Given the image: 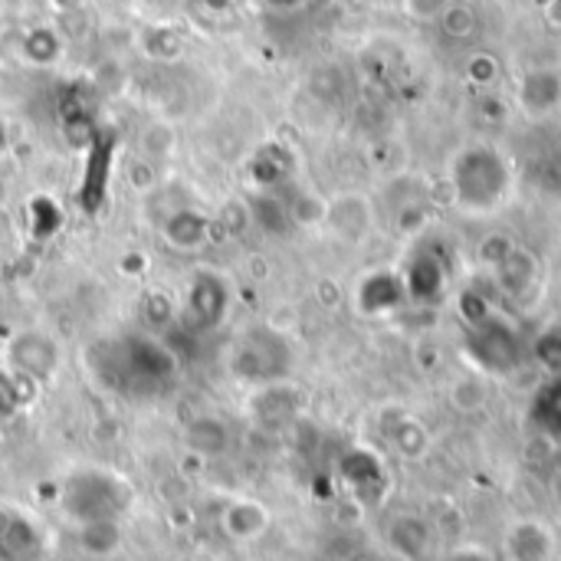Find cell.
<instances>
[{"mask_svg":"<svg viewBox=\"0 0 561 561\" xmlns=\"http://www.w3.org/2000/svg\"><path fill=\"white\" fill-rule=\"evenodd\" d=\"M450 204L467 217H490L506 207L516 187L513 161L486 141L463 145L447 171Z\"/></svg>","mask_w":561,"mask_h":561,"instance_id":"cell-1","label":"cell"},{"mask_svg":"<svg viewBox=\"0 0 561 561\" xmlns=\"http://www.w3.org/2000/svg\"><path fill=\"white\" fill-rule=\"evenodd\" d=\"M99 365H102V381H108L115 391H131V394L164 391L178 375V358L154 335H131L108 345L105 362Z\"/></svg>","mask_w":561,"mask_h":561,"instance_id":"cell-2","label":"cell"},{"mask_svg":"<svg viewBox=\"0 0 561 561\" xmlns=\"http://www.w3.org/2000/svg\"><path fill=\"white\" fill-rule=\"evenodd\" d=\"M59 506L66 513V519L72 526L82 523H102V519H118L128 513L131 506V486L115 477L112 470H99V467H85L76 470L59 493Z\"/></svg>","mask_w":561,"mask_h":561,"instance_id":"cell-3","label":"cell"},{"mask_svg":"<svg viewBox=\"0 0 561 561\" xmlns=\"http://www.w3.org/2000/svg\"><path fill=\"white\" fill-rule=\"evenodd\" d=\"M463 358L483 375V378H506L523 368L526 345L513 319L490 309L477 322H467L463 329Z\"/></svg>","mask_w":561,"mask_h":561,"instance_id":"cell-4","label":"cell"},{"mask_svg":"<svg viewBox=\"0 0 561 561\" xmlns=\"http://www.w3.org/2000/svg\"><path fill=\"white\" fill-rule=\"evenodd\" d=\"M289 365H293V352L286 339L270 329L247 332V339L233 348V375L263 388L286 378Z\"/></svg>","mask_w":561,"mask_h":561,"instance_id":"cell-5","label":"cell"},{"mask_svg":"<svg viewBox=\"0 0 561 561\" xmlns=\"http://www.w3.org/2000/svg\"><path fill=\"white\" fill-rule=\"evenodd\" d=\"M46 549L39 523L13 503H0V561H39Z\"/></svg>","mask_w":561,"mask_h":561,"instance_id":"cell-6","label":"cell"},{"mask_svg":"<svg viewBox=\"0 0 561 561\" xmlns=\"http://www.w3.org/2000/svg\"><path fill=\"white\" fill-rule=\"evenodd\" d=\"M401 279L408 289V302L431 306V302H440V296L447 293L450 270H447V260L440 256L437 247H421L408 260V270L401 273Z\"/></svg>","mask_w":561,"mask_h":561,"instance_id":"cell-7","label":"cell"},{"mask_svg":"<svg viewBox=\"0 0 561 561\" xmlns=\"http://www.w3.org/2000/svg\"><path fill=\"white\" fill-rule=\"evenodd\" d=\"M230 306V289L217 273H197L184 296V322H191L197 332L220 325Z\"/></svg>","mask_w":561,"mask_h":561,"instance_id":"cell-8","label":"cell"},{"mask_svg":"<svg viewBox=\"0 0 561 561\" xmlns=\"http://www.w3.org/2000/svg\"><path fill=\"white\" fill-rule=\"evenodd\" d=\"M490 273H493V283H496L513 302L529 299V296L539 289V283H542V263H539L529 250H523V247H516V243L490 266Z\"/></svg>","mask_w":561,"mask_h":561,"instance_id":"cell-9","label":"cell"},{"mask_svg":"<svg viewBox=\"0 0 561 561\" xmlns=\"http://www.w3.org/2000/svg\"><path fill=\"white\" fill-rule=\"evenodd\" d=\"M10 365L23 375V378H36V381H43V378H49L53 371H56V365H59V348H56V342L49 339V335H43V332H20L13 342H10Z\"/></svg>","mask_w":561,"mask_h":561,"instance_id":"cell-10","label":"cell"},{"mask_svg":"<svg viewBox=\"0 0 561 561\" xmlns=\"http://www.w3.org/2000/svg\"><path fill=\"white\" fill-rule=\"evenodd\" d=\"M355 299H358V309L365 316H388V312H398L408 302V289H404L401 273L378 270V273L362 279Z\"/></svg>","mask_w":561,"mask_h":561,"instance_id":"cell-11","label":"cell"},{"mask_svg":"<svg viewBox=\"0 0 561 561\" xmlns=\"http://www.w3.org/2000/svg\"><path fill=\"white\" fill-rule=\"evenodd\" d=\"M270 523H273L270 510L260 500H247V496L227 503V510L220 516V529L233 542H256V539H263Z\"/></svg>","mask_w":561,"mask_h":561,"instance_id":"cell-12","label":"cell"},{"mask_svg":"<svg viewBox=\"0 0 561 561\" xmlns=\"http://www.w3.org/2000/svg\"><path fill=\"white\" fill-rule=\"evenodd\" d=\"M519 105L526 115L542 118L561 105V72L559 69H533L519 82Z\"/></svg>","mask_w":561,"mask_h":561,"instance_id":"cell-13","label":"cell"},{"mask_svg":"<svg viewBox=\"0 0 561 561\" xmlns=\"http://www.w3.org/2000/svg\"><path fill=\"white\" fill-rule=\"evenodd\" d=\"M552 533L549 526L536 523V519H523L516 526H510L506 533V556L510 561H549L552 559Z\"/></svg>","mask_w":561,"mask_h":561,"instance_id":"cell-14","label":"cell"},{"mask_svg":"<svg viewBox=\"0 0 561 561\" xmlns=\"http://www.w3.org/2000/svg\"><path fill=\"white\" fill-rule=\"evenodd\" d=\"M325 224L345 240H362L371 230V204L358 194H345L325 207Z\"/></svg>","mask_w":561,"mask_h":561,"instance_id":"cell-15","label":"cell"},{"mask_svg":"<svg viewBox=\"0 0 561 561\" xmlns=\"http://www.w3.org/2000/svg\"><path fill=\"white\" fill-rule=\"evenodd\" d=\"M391 549L408 561H421L431 552L434 542V526L424 516H398L388 529Z\"/></svg>","mask_w":561,"mask_h":561,"instance_id":"cell-16","label":"cell"},{"mask_svg":"<svg viewBox=\"0 0 561 561\" xmlns=\"http://www.w3.org/2000/svg\"><path fill=\"white\" fill-rule=\"evenodd\" d=\"M72 542L82 556L89 559H112L122 542H125V533H122V523L118 519H102V523H82L76 526L72 533Z\"/></svg>","mask_w":561,"mask_h":561,"instance_id":"cell-17","label":"cell"},{"mask_svg":"<svg viewBox=\"0 0 561 561\" xmlns=\"http://www.w3.org/2000/svg\"><path fill=\"white\" fill-rule=\"evenodd\" d=\"M184 444L197 454V457H220L230 447V431L220 417L214 414H201L191 417L184 427Z\"/></svg>","mask_w":561,"mask_h":561,"instance_id":"cell-18","label":"cell"},{"mask_svg":"<svg viewBox=\"0 0 561 561\" xmlns=\"http://www.w3.org/2000/svg\"><path fill=\"white\" fill-rule=\"evenodd\" d=\"M164 237H168L178 250H197V247H204V243H207V237H210V224H207L197 210L184 207V210H178L174 217H168V224H164Z\"/></svg>","mask_w":561,"mask_h":561,"instance_id":"cell-19","label":"cell"},{"mask_svg":"<svg viewBox=\"0 0 561 561\" xmlns=\"http://www.w3.org/2000/svg\"><path fill=\"white\" fill-rule=\"evenodd\" d=\"M289 171H293V158H289V151H283L279 145H266V148L256 151L253 174H256V181H260L266 191H276V187L289 178Z\"/></svg>","mask_w":561,"mask_h":561,"instance_id":"cell-20","label":"cell"},{"mask_svg":"<svg viewBox=\"0 0 561 561\" xmlns=\"http://www.w3.org/2000/svg\"><path fill=\"white\" fill-rule=\"evenodd\" d=\"M388 440H391V447L401 454V457H408V460H417V457H424L427 454V447H431V437H427V431H424V424L421 421H414V417H398V424L388 431Z\"/></svg>","mask_w":561,"mask_h":561,"instance_id":"cell-21","label":"cell"},{"mask_svg":"<svg viewBox=\"0 0 561 561\" xmlns=\"http://www.w3.org/2000/svg\"><path fill=\"white\" fill-rule=\"evenodd\" d=\"M533 417L546 434H561V375L552 378L546 388H539L533 401Z\"/></svg>","mask_w":561,"mask_h":561,"instance_id":"cell-22","label":"cell"},{"mask_svg":"<svg viewBox=\"0 0 561 561\" xmlns=\"http://www.w3.org/2000/svg\"><path fill=\"white\" fill-rule=\"evenodd\" d=\"M250 214H253V220L263 224V230H270V233H283V230L293 227L289 207H286V201H279L276 194H263V197L253 204Z\"/></svg>","mask_w":561,"mask_h":561,"instance_id":"cell-23","label":"cell"},{"mask_svg":"<svg viewBox=\"0 0 561 561\" xmlns=\"http://www.w3.org/2000/svg\"><path fill=\"white\" fill-rule=\"evenodd\" d=\"M440 23H444V30H447L450 36H470V33L477 30V13H473V7H470V3L454 0V3L444 10Z\"/></svg>","mask_w":561,"mask_h":561,"instance_id":"cell-24","label":"cell"},{"mask_svg":"<svg viewBox=\"0 0 561 561\" xmlns=\"http://www.w3.org/2000/svg\"><path fill=\"white\" fill-rule=\"evenodd\" d=\"M56 201H49V197H36V201H30V227L39 233V237H46V233H56V227H59V210L53 207Z\"/></svg>","mask_w":561,"mask_h":561,"instance_id":"cell-25","label":"cell"},{"mask_svg":"<svg viewBox=\"0 0 561 561\" xmlns=\"http://www.w3.org/2000/svg\"><path fill=\"white\" fill-rule=\"evenodd\" d=\"M486 388H483V381H477V378H467V381H457L454 385V394H450V401H454V408H460V411H480L483 404H486Z\"/></svg>","mask_w":561,"mask_h":561,"instance_id":"cell-26","label":"cell"},{"mask_svg":"<svg viewBox=\"0 0 561 561\" xmlns=\"http://www.w3.org/2000/svg\"><path fill=\"white\" fill-rule=\"evenodd\" d=\"M23 49H26V56H30L33 62H53V59L59 56V39H56L49 30H33V33L26 36Z\"/></svg>","mask_w":561,"mask_h":561,"instance_id":"cell-27","label":"cell"},{"mask_svg":"<svg viewBox=\"0 0 561 561\" xmlns=\"http://www.w3.org/2000/svg\"><path fill=\"white\" fill-rule=\"evenodd\" d=\"M450 3L454 0H404V10L421 23H431V20H440Z\"/></svg>","mask_w":561,"mask_h":561,"instance_id":"cell-28","label":"cell"},{"mask_svg":"<svg viewBox=\"0 0 561 561\" xmlns=\"http://www.w3.org/2000/svg\"><path fill=\"white\" fill-rule=\"evenodd\" d=\"M536 352H539V358H542L546 365L559 368V375H561V329L559 325H552V329H549V332L539 339Z\"/></svg>","mask_w":561,"mask_h":561,"instance_id":"cell-29","label":"cell"},{"mask_svg":"<svg viewBox=\"0 0 561 561\" xmlns=\"http://www.w3.org/2000/svg\"><path fill=\"white\" fill-rule=\"evenodd\" d=\"M273 7H296V3H302V0H270Z\"/></svg>","mask_w":561,"mask_h":561,"instance_id":"cell-30","label":"cell"},{"mask_svg":"<svg viewBox=\"0 0 561 561\" xmlns=\"http://www.w3.org/2000/svg\"><path fill=\"white\" fill-rule=\"evenodd\" d=\"M556 296H559V302H561V273L556 276Z\"/></svg>","mask_w":561,"mask_h":561,"instance_id":"cell-31","label":"cell"},{"mask_svg":"<svg viewBox=\"0 0 561 561\" xmlns=\"http://www.w3.org/2000/svg\"><path fill=\"white\" fill-rule=\"evenodd\" d=\"M457 559H460V556H457ZM460 561H486V559H460Z\"/></svg>","mask_w":561,"mask_h":561,"instance_id":"cell-32","label":"cell"}]
</instances>
